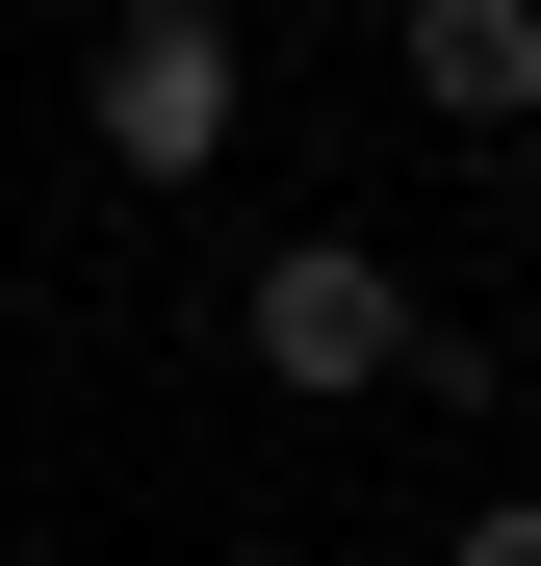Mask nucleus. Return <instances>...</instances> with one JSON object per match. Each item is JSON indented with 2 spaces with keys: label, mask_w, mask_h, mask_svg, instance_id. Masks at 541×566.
<instances>
[{
  "label": "nucleus",
  "mask_w": 541,
  "mask_h": 566,
  "mask_svg": "<svg viewBox=\"0 0 541 566\" xmlns=\"http://www.w3.org/2000/svg\"><path fill=\"white\" fill-rule=\"evenodd\" d=\"M413 283L387 258H361V232H284V258H258V387H284V412H361V387H413Z\"/></svg>",
  "instance_id": "nucleus-1"
},
{
  "label": "nucleus",
  "mask_w": 541,
  "mask_h": 566,
  "mask_svg": "<svg viewBox=\"0 0 541 566\" xmlns=\"http://www.w3.org/2000/svg\"><path fill=\"white\" fill-rule=\"evenodd\" d=\"M232 104H258V77H232V0H129V27L77 52V129H104L129 180H207Z\"/></svg>",
  "instance_id": "nucleus-2"
},
{
  "label": "nucleus",
  "mask_w": 541,
  "mask_h": 566,
  "mask_svg": "<svg viewBox=\"0 0 541 566\" xmlns=\"http://www.w3.org/2000/svg\"><path fill=\"white\" fill-rule=\"evenodd\" d=\"M387 77H413L438 129H541V0H413Z\"/></svg>",
  "instance_id": "nucleus-3"
},
{
  "label": "nucleus",
  "mask_w": 541,
  "mask_h": 566,
  "mask_svg": "<svg viewBox=\"0 0 541 566\" xmlns=\"http://www.w3.org/2000/svg\"><path fill=\"white\" fill-rule=\"evenodd\" d=\"M465 566H541V490H490V515H465Z\"/></svg>",
  "instance_id": "nucleus-4"
}]
</instances>
